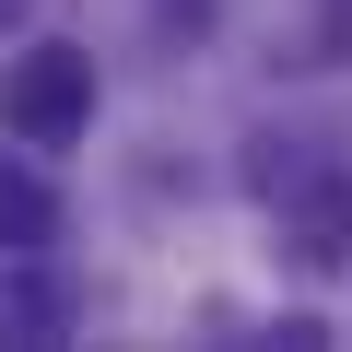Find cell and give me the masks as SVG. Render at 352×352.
<instances>
[{
    "instance_id": "cell-1",
    "label": "cell",
    "mask_w": 352,
    "mask_h": 352,
    "mask_svg": "<svg viewBox=\"0 0 352 352\" xmlns=\"http://www.w3.org/2000/svg\"><path fill=\"white\" fill-rule=\"evenodd\" d=\"M0 129H12L24 153H71L94 129V47H71V36L12 47L0 59Z\"/></svg>"
},
{
    "instance_id": "cell-2",
    "label": "cell",
    "mask_w": 352,
    "mask_h": 352,
    "mask_svg": "<svg viewBox=\"0 0 352 352\" xmlns=\"http://www.w3.org/2000/svg\"><path fill=\"white\" fill-rule=\"evenodd\" d=\"M270 223H282V258L305 270V282H329V270H352V164H305L294 188H270Z\"/></svg>"
},
{
    "instance_id": "cell-3",
    "label": "cell",
    "mask_w": 352,
    "mask_h": 352,
    "mask_svg": "<svg viewBox=\"0 0 352 352\" xmlns=\"http://www.w3.org/2000/svg\"><path fill=\"white\" fill-rule=\"evenodd\" d=\"M71 317H82V294H71V270H47V247L0 258V340H71Z\"/></svg>"
},
{
    "instance_id": "cell-4",
    "label": "cell",
    "mask_w": 352,
    "mask_h": 352,
    "mask_svg": "<svg viewBox=\"0 0 352 352\" xmlns=\"http://www.w3.org/2000/svg\"><path fill=\"white\" fill-rule=\"evenodd\" d=\"M47 235H59V188H47L36 164H0V258H24Z\"/></svg>"
},
{
    "instance_id": "cell-5",
    "label": "cell",
    "mask_w": 352,
    "mask_h": 352,
    "mask_svg": "<svg viewBox=\"0 0 352 352\" xmlns=\"http://www.w3.org/2000/svg\"><path fill=\"white\" fill-rule=\"evenodd\" d=\"M317 71H352V0H317Z\"/></svg>"
},
{
    "instance_id": "cell-6",
    "label": "cell",
    "mask_w": 352,
    "mask_h": 352,
    "mask_svg": "<svg viewBox=\"0 0 352 352\" xmlns=\"http://www.w3.org/2000/svg\"><path fill=\"white\" fill-rule=\"evenodd\" d=\"M24 12H36V0H0V24H24Z\"/></svg>"
}]
</instances>
